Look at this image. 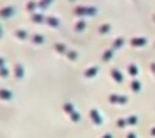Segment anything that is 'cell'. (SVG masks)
<instances>
[{"mask_svg":"<svg viewBox=\"0 0 155 138\" xmlns=\"http://www.w3.org/2000/svg\"><path fill=\"white\" fill-rule=\"evenodd\" d=\"M108 101L114 105H125L128 101L127 95H122V93H110L108 95Z\"/></svg>","mask_w":155,"mask_h":138,"instance_id":"cell-2","label":"cell"},{"mask_svg":"<svg viewBox=\"0 0 155 138\" xmlns=\"http://www.w3.org/2000/svg\"><path fill=\"white\" fill-rule=\"evenodd\" d=\"M150 135H152V136H155V127H153V128H152V130H150Z\"/></svg>","mask_w":155,"mask_h":138,"instance_id":"cell-33","label":"cell"},{"mask_svg":"<svg viewBox=\"0 0 155 138\" xmlns=\"http://www.w3.org/2000/svg\"><path fill=\"white\" fill-rule=\"evenodd\" d=\"M100 138H114V136H112V133H105V135H102Z\"/></svg>","mask_w":155,"mask_h":138,"instance_id":"cell-30","label":"cell"},{"mask_svg":"<svg viewBox=\"0 0 155 138\" xmlns=\"http://www.w3.org/2000/svg\"><path fill=\"white\" fill-rule=\"evenodd\" d=\"M150 70H152V73L155 75V62H153V63H150Z\"/></svg>","mask_w":155,"mask_h":138,"instance_id":"cell-31","label":"cell"},{"mask_svg":"<svg viewBox=\"0 0 155 138\" xmlns=\"http://www.w3.org/2000/svg\"><path fill=\"white\" fill-rule=\"evenodd\" d=\"M114 55H115L114 48H107V50L102 53V62H110L112 58H114Z\"/></svg>","mask_w":155,"mask_h":138,"instance_id":"cell-14","label":"cell"},{"mask_svg":"<svg viewBox=\"0 0 155 138\" xmlns=\"http://www.w3.org/2000/svg\"><path fill=\"white\" fill-rule=\"evenodd\" d=\"M110 28H112L110 24H102L100 27H98V32H100L102 35H105V34H108V32H110Z\"/></svg>","mask_w":155,"mask_h":138,"instance_id":"cell-24","label":"cell"},{"mask_svg":"<svg viewBox=\"0 0 155 138\" xmlns=\"http://www.w3.org/2000/svg\"><path fill=\"white\" fill-rule=\"evenodd\" d=\"M15 14V7L14 5H5L0 8V18H10Z\"/></svg>","mask_w":155,"mask_h":138,"instance_id":"cell-4","label":"cell"},{"mask_svg":"<svg viewBox=\"0 0 155 138\" xmlns=\"http://www.w3.org/2000/svg\"><path fill=\"white\" fill-rule=\"evenodd\" d=\"M52 4H54V0H40V2H38V8H40V10H45V8H48Z\"/></svg>","mask_w":155,"mask_h":138,"instance_id":"cell-22","label":"cell"},{"mask_svg":"<svg viewBox=\"0 0 155 138\" xmlns=\"http://www.w3.org/2000/svg\"><path fill=\"white\" fill-rule=\"evenodd\" d=\"M32 43H35V45H42L45 42V38H44V35L42 34H35V35H32Z\"/></svg>","mask_w":155,"mask_h":138,"instance_id":"cell-18","label":"cell"},{"mask_svg":"<svg viewBox=\"0 0 155 138\" xmlns=\"http://www.w3.org/2000/svg\"><path fill=\"white\" fill-rule=\"evenodd\" d=\"M30 18H32V22H35V24H42V22H45V15H42V14H32L30 15Z\"/></svg>","mask_w":155,"mask_h":138,"instance_id":"cell-20","label":"cell"},{"mask_svg":"<svg viewBox=\"0 0 155 138\" xmlns=\"http://www.w3.org/2000/svg\"><path fill=\"white\" fill-rule=\"evenodd\" d=\"M70 2H74V0H70Z\"/></svg>","mask_w":155,"mask_h":138,"instance_id":"cell-35","label":"cell"},{"mask_svg":"<svg viewBox=\"0 0 155 138\" xmlns=\"http://www.w3.org/2000/svg\"><path fill=\"white\" fill-rule=\"evenodd\" d=\"M97 73H98V65H92V67L85 68V72H84V77H85V78H94Z\"/></svg>","mask_w":155,"mask_h":138,"instance_id":"cell-9","label":"cell"},{"mask_svg":"<svg viewBox=\"0 0 155 138\" xmlns=\"http://www.w3.org/2000/svg\"><path fill=\"white\" fill-rule=\"evenodd\" d=\"M14 98V93H12V90H8V88H0V100L2 101H8Z\"/></svg>","mask_w":155,"mask_h":138,"instance_id":"cell-10","label":"cell"},{"mask_svg":"<svg viewBox=\"0 0 155 138\" xmlns=\"http://www.w3.org/2000/svg\"><path fill=\"white\" fill-rule=\"evenodd\" d=\"M130 88H132V91H135V93H138V91L142 90V83L137 80V78H134V80H132V83H130Z\"/></svg>","mask_w":155,"mask_h":138,"instance_id":"cell-19","label":"cell"},{"mask_svg":"<svg viewBox=\"0 0 155 138\" xmlns=\"http://www.w3.org/2000/svg\"><path fill=\"white\" fill-rule=\"evenodd\" d=\"M45 24L52 28H57L58 25H60V20H58V17H55V15H47V17H45Z\"/></svg>","mask_w":155,"mask_h":138,"instance_id":"cell-7","label":"cell"},{"mask_svg":"<svg viewBox=\"0 0 155 138\" xmlns=\"http://www.w3.org/2000/svg\"><path fill=\"white\" fill-rule=\"evenodd\" d=\"M4 37V28H2V24H0V38Z\"/></svg>","mask_w":155,"mask_h":138,"instance_id":"cell-32","label":"cell"},{"mask_svg":"<svg viewBox=\"0 0 155 138\" xmlns=\"http://www.w3.org/2000/svg\"><path fill=\"white\" fill-rule=\"evenodd\" d=\"M14 35H15L17 40H27L28 38V32L25 30V28H17V30L14 32Z\"/></svg>","mask_w":155,"mask_h":138,"instance_id":"cell-11","label":"cell"},{"mask_svg":"<svg viewBox=\"0 0 155 138\" xmlns=\"http://www.w3.org/2000/svg\"><path fill=\"white\" fill-rule=\"evenodd\" d=\"M128 73H130V77H137L138 75V67L135 63H128Z\"/></svg>","mask_w":155,"mask_h":138,"instance_id":"cell-23","label":"cell"},{"mask_svg":"<svg viewBox=\"0 0 155 138\" xmlns=\"http://www.w3.org/2000/svg\"><path fill=\"white\" fill-rule=\"evenodd\" d=\"M87 20H85V18H80V20L77 22V24H75V32H84L85 28H87Z\"/></svg>","mask_w":155,"mask_h":138,"instance_id":"cell-17","label":"cell"},{"mask_svg":"<svg viewBox=\"0 0 155 138\" xmlns=\"http://www.w3.org/2000/svg\"><path fill=\"white\" fill-rule=\"evenodd\" d=\"M14 77L17 78V80H22V78L25 77V67L20 62H17V63L14 65Z\"/></svg>","mask_w":155,"mask_h":138,"instance_id":"cell-5","label":"cell"},{"mask_svg":"<svg viewBox=\"0 0 155 138\" xmlns=\"http://www.w3.org/2000/svg\"><path fill=\"white\" fill-rule=\"evenodd\" d=\"M110 77H112V80L117 82V83H122V82H124V75H122V72L118 70V68H112Z\"/></svg>","mask_w":155,"mask_h":138,"instance_id":"cell-8","label":"cell"},{"mask_svg":"<svg viewBox=\"0 0 155 138\" xmlns=\"http://www.w3.org/2000/svg\"><path fill=\"white\" fill-rule=\"evenodd\" d=\"M25 8H27V12H30V14H37V10H38V2H37V0H30V2H27Z\"/></svg>","mask_w":155,"mask_h":138,"instance_id":"cell-12","label":"cell"},{"mask_svg":"<svg viewBox=\"0 0 155 138\" xmlns=\"http://www.w3.org/2000/svg\"><path fill=\"white\" fill-rule=\"evenodd\" d=\"M74 15L78 18H85V17H94L97 15V8L92 5H78L74 8Z\"/></svg>","mask_w":155,"mask_h":138,"instance_id":"cell-1","label":"cell"},{"mask_svg":"<svg viewBox=\"0 0 155 138\" xmlns=\"http://www.w3.org/2000/svg\"><path fill=\"white\" fill-rule=\"evenodd\" d=\"M124 43H125V38H124V37H117V38L114 40V43H112V48L117 52V50H120V48L124 47Z\"/></svg>","mask_w":155,"mask_h":138,"instance_id":"cell-16","label":"cell"},{"mask_svg":"<svg viewBox=\"0 0 155 138\" xmlns=\"http://www.w3.org/2000/svg\"><path fill=\"white\" fill-rule=\"evenodd\" d=\"M88 117H90L92 123L97 125V127L104 123V117H102V113L97 110V108H90V111H88Z\"/></svg>","mask_w":155,"mask_h":138,"instance_id":"cell-3","label":"cell"},{"mask_svg":"<svg viewBox=\"0 0 155 138\" xmlns=\"http://www.w3.org/2000/svg\"><path fill=\"white\" fill-rule=\"evenodd\" d=\"M8 73H10V72H8V67L0 68V77H2V78H7V77H8Z\"/></svg>","mask_w":155,"mask_h":138,"instance_id":"cell-26","label":"cell"},{"mask_svg":"<svg viewBox=\"0 0 155 138\" xmlns=\"http://www.w3.org/2000/svg\"><path fill=\"white\" fill-rule=\"evenodd\" d=\"M65 57H67V60L74 62V60H77V58H78V53H77L75 50H70V48H68L67 53H65Z\"/></svg>","mask_w":155,"mask_h":138,"instance_id":"cell-21","label":"cell"},{"mask_svg":"<svg viewBox=\"0 0 155 138\" xmlns=\"http://www.w3.org/2000/svg\"><path fill=\"white\" fill-rule=\"evenodd\" d=\"M62 110H64L67 115H72L75 111V105L72 103V101H65V103L62 105Z\"/></svg>","mask_w":155,"mask_h":138,"instance_id":"cell-15","label":"cell"},{"mask_svg":"<svg viewBox=\"0 0 155 138\" xmlns=\"http://www.w3.org/2000/svg\"><path fill=\"white\" fill-rule=\"evenodd\" d=\"M125 125H127V118H122V120H118L117 121V127H125Z\"/></svg>","mask_w":155,"mask_h":138,"instance_id":"cell-27","label":"cell"},{"mask_svg":"<svg viewBox=\"0 0 155 138\" xmlns=\"http://www.w3.org/2000/svg\"><path fill=\"white\" fill-rule=\"evenodd\" d=\"M54 50L57 52V53H60V55H65L67 53V45L65 43H62V42H57V43H54Z\"/></svg>","mask_w":155,"mask_h":138,"instance_id":"cell-13","label":"cell"},{"mask_svg":"<svg viewBox=\"0 0 155 138\" xmlns=\"http://www.w3.org/2000/svg\"><path fill=\"white\" fill-rule=\"evenodd\" d=\"M153 22H155V14H153Z\"/></svg>","mask_w":155,"mask_h":138,"instance_id":"cell-34","label":"cell"},{"mask_svg":"<svg viewBox=\"0 0 155 138\" xmlns=\"http://www.w3.org/2000/svg\"><path fill=\"white\" fill-rule=\"evenodd\" d=\"M130 47H134V48H138V47H143V45H147V38L145 37H134V38H130Z\"/></svg>","mask_w":155,"mask_h":138,"instance_id":"cell-6","label":"cell"},{"mask_svg":"<svg viewBox=\"0 0 155 138\" xmlns=\"http://www.w3.org/2000/svg\"><path fill=\"white\" fill-rule=\"evenodd\" d=\"M138 118L137 115H130V117H127V125H137Z\"/></svg>","mask_w":155,"mask_h":138,"instance_id":"cell-25","label":"cell"},{"mask_svg":"<svg viewBox=\"0 0 155 138\" xmlns=\"http://www.w3.org/2000/svg\"><path fill=\"white\" fill-rule=\"evenodd\" d=\"M127 138H137V135H135V133H134V131H130V133H128V135H127Z\"/></svg>","mask_w":155,"mask_h":138,"instance_id":"cell-29","label":"cell"},{"mask_svg":"<svg viewBox=\"0 0 155 138\" xmlns=\"http://www.w3.org/2000/svg\"><path fill=\"white\" fill-rule=\"evenodd\" d=\"M4 67H7V65H5V58L0 57V68H4Z\"/></svg>","mask_w":155,"mask_h":138,"instance_id":"cell-28","label":"cell"}]
</instances>
